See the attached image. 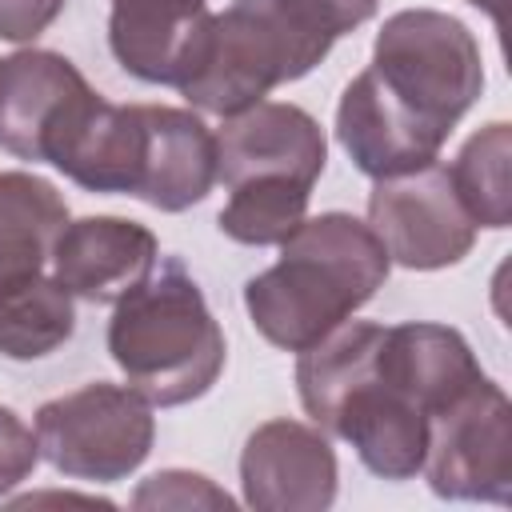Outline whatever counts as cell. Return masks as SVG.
<instances>
[{
    "instance_id": "obj_1",
    "label": "cell",
    "mask_w": 512,
    "mask_h": 512,
    "mask_svg": "<svg viewBox=\"0 0 512 512\" xmlns=\"http://www.w3.org/2000/svg\"><path fill=\"white\" fill-rule=\"evenodd\" d=\"M376 8L380 0H232L212 12L200 64L180 96L200 112L236 116L272 88L308 76Z\"/></svg>"
},
{
    "instance_id": "obj_2",
    "label": "cell",
    "mask_w": 512,
    "mask_h": 512,
    "mask_svg": "<svg viewBox=\"0 0 512 512\" xmlns=\"http://www.w3.org/2000/svg\"><path fill=\"white\" fill-rule=\"evenodd\" d=\"M392 260L380 236L352 212L304 216L280 240V260L244 284V308L256 332L284 348L304 352L336 324L352 320L388 280Z\"/></svg>"
},
{
    "instance_id": "obj_3",
    "label": "cell",
    "mask_w": 512,
    "mask_h": 512,
    "mask_svg": "<svg viewBox=\"0 0 512 512\" xmlns=\"http://www.w3.org/2000/svg\"><path fill=\"white\" fill-rule=\"evenodd\" d=\"M384 324L344 320L296 360V392L316 428L348 440L380 480H412L428 452V416L380 376Z\"/></svg>"
},
{
    "instance_id": "obj_4",
    "label": "cell",
    "mask_w": 512,
    "mask_h": 512,
    "mask_svg": "<svg viewBox=\"0 0 512 512\" xmlns=\"http://www.w3.org/2000/svg\"><path fill=\"white\" fill-rule=\"evenodd\" d=\"M108 352L152 408H176L220 380L228 348L200 284L168 256L160 272L152 268L144 284L116 300Z\"/></svg>"
},
{
    "instance_id": "obj_5",
    "label": "cell",
    "mask_w": 512,
    "mask_h": 512,
    "mask_svg": "<svg viewBox=\"0 0 512 512\" xmlns=\"http://www.w3.org/2000/svg\"><path fill=\"white\" fill-rule=\"evenodd\" d=\"M368 72L380 92L440 144L484 88V60L472 28L436 8L388 16L376 32Z\"/></svg>"
},
{
    "instance_id": "obj_6",
    "label": "cell",
    "mask_w": 512,
    "mask_h": 512,
    "mask_svg": "<svg viewBox=\"0 0 512 512\" xmlns=\"http://www.w3.org/2000/svg\"><path fill=\"white\" fill-rule=\"evenodd\" d=\"M156 416L152 404L132 384H84L64 392L36 412L40 456L72 476L92 484L128 480L152 452Z\"/></svg>"
},
{
    "instance_id": "obj_7",
    "label": "cell",
    "mask_w": 512,
    "mask_h": 512,
    "mask_svg": "<svg viewBox=\"0 0 512 512\" xmlns=\"http://www.w3.org/2000/svg\"><path fill=\"white\" fill-rule=\"evenodd\" d=\"M420 472L444 500H512V404L496 380H472L428 416V452Z\"/></svg>"
},
{
    "instance_id": "obj_8",
    "label": "cell",
    "mask_w": 512,
    "mask_h": 512,
    "mask_svg": "<svg viewBox=\"0 0 512 512\" xmlns=\"http://www.w3.org/2000/svg\"><path fill=\"white\" fill-rule=\"evenodd\" d=\"M368 228L380 236L388 260L412 272L460 264L476 244V224L440 160L376 180L368 192Z\"/></svg>"
},
{
    "instance_id": "obj_9",
    "label": "cell",
    "mask_w": 512,
    "mask_h": 512,
    "mask_svg": "<svg viewBox=\"0 0 512 512\" xmlns=\"http://www.w3.org/2000/svg\"><path fill=\"white\" fill-rule=\"evenodd\" d=\"M340 468L328 436L300 420L260 424L240 452L244 504L260 512H324L336 500Z\"/></svg>"
},
{
    "instance_id": "obj_10",
    "label": "cell",
    "mask_w": 512,
    "mask_h": 512,
    "mask_svg": "<svg viewBox=\"0 0 512 512\" xmlns=\"http://www.w3.org/2000/svg\"><path fill=\"white\" fill-rule=\"evenodd\" d=\"M324 160V128L300 104L260 100L236 116H224L216 132V180L228 188L256 176H288L312 188Z\"/></svg>"
},
{
    "instance_id": "obj_11",
    "label": "cell",
    "mask_w": 512,
    "mask_h": 512,
    "mask_svg": "<svg viewBox=\"0 0 512 512\" xmlns=\"http://www.w3.org/2000/svg\"><path fill=\"white\" fill-rule=\"evenodd\" d=\"M48 264L72 296L116 304L152 276L160 264V240L128 216H80L60 228Z\"/></svg>"
},
{
    "instance_id": "obj_12",
    "label": "cell",
    "mask_w": 512,
    "mask_h": 512,
    "mask_svg": "<svg viewBox=\"0 0 512 512\" xmlns=\"http://www.w3.org/2000/svg\"><path fill=\"white\" fill-rule=\"evenodd\" d=\"M92 92L84 72L48 48H24L0 60V148L44 164L68 112Z\"/></svg>"
},
{
    "instance_id": "obj_13",
    "label": "cell",
    "mask_w": 512,
    "mask_h": 512,
    "mask_svg": "<svg viewBox=\"0 0 512 512\" xmlns=\"http://www.w3.org/2000/svg\"><path fill=\"white\" fill-rule=\"evenodd\" d=\"M208 20V0H112L108 48L128 76L180 88L200 64Z\"/></svg>"
},
{
    "instance_id": "obj_14",
    "label": "cell",
    "mask_w": 512,
    "mask_h": 512,
    "mask_svg": "<svg viewBox=\"0 0 512 512\" xmlns=\"http://www.w3.org/2000/svg\"><path fill=\"white\" fill-rule=\"evenodd\" d=\"M336 140L356 164V172L384 180L440 160V140L428 136L412 116H404L372 80V72H356L336 104Z\"/></svg>"
},
{
    "instance_id": "obj_15",
    "label": "cell",
    "mask_w": 512,
    "mask_h": 512,
    "mask_svg": "<svg viewBox=\"0 0 512 512\" xmlns=\"http://www.w3.org/2000/svg\"><path fill=\"white\" fill-rule=\"evenodd\" d=\"M148 148L136 200L160 212H184L200 204L216 184V132L192 108L144 104Z\"/></svg>"
},
{
    "instance_id": "obj_16",
    "label": "cell",
    "mask_w": 512,
    "mask_h": 512,
    "mask_svg": "<svg viewBox=\"0 0 512 512\" xmlns=\"http://www.w3.org/2000/svg\"><path fill=\"white\" fill-rule=\"evenodd\" d=\"M64 224L68 204L44 176L0 172V284L44 272Z\"/></svg>"
},
{
    "instance_id": "obj_17",
    "label": "cell",
    "mask_w": 512,
    "mask_h": 512,
    "mask_svg": "<svg viewBox=\"0 0 512 512\" xmlns=\"http://www.w3.org/2000/svg\"><path fill=\"white\" fill-rule=\"evenodd\" d=\"M76 296L44 272L0 284V352L8 360H40L76 332Z\"/></svg>"
},
{
    "instance_id": "obj_18",
    "label": "cell",
    "mask_w": 512,
    "mask_h": 512,
    "mask_svg": "<svg viewBox=\"0 0 512 512\" xmlns=\"http://www.w3.org/2000/svg\"><path fill=\"white\" fill-rule=\"evenodd\" d=\"M308 200H312V188L288 176L240 180L228 188V204L220 208L216 224L236 244L268 248L288 240L300 228V220L308 216Z\"/></svg>"
},
{
    "instance_id": "obj_19",
    "label": "cell",
    "mask_w": 512,
    "mask_h": 512,
    "mask_svg": "<svg viewBox=\"0 0 512 512\" xmlns=\"http://www.w3.org/2000/svg\"><path fill=\"white\" fill-rule=\"evenodd\" d=\"M508 156H512V128L492 120L448 164L452 188L472 216L476 228H508L512 224V192H508Z\"/></svg>"
},
{
    "instance_id": "obj_20",
    "label": "cell",
    "mask_w": 512,
    "mask_h": 512,
    "mask_svg": "<svg viewBox=\"0 0 512 512\" xmlns=\"http://www.w3.org/2000/svg\"><path fill=\"white\" fill-rule=\"evenodd\" d=\"M132 504L136 508H232V496L200 472L164 468L136 488Z\"/></svg>"
},
{
    "instance_id": "obj_21",
    "label": "cell",
    "mask_w": 512,
    "mask_h": 512,
    "mask_svg": "<svg viewBox=\"0 0 512 512\" xmlns=\"http://www.w3.org/2000/svg\"><path fill=\"white\" fill-rule=\"evenodd\" d=\"M36 464H40L36 432L8 404H0V496L24 484L36 472Z\"/></svg>"
},
{
    "instance_id": "obj_22",
    "label": "cell",
    "mask_w": 512,
    "mask_h": 512,
    "mask_svg": "<svg viewBox=\"0 0 512 512\" xmlns=\"http://www.w3.org/2000/svg\"><path fill=\"white\" fill-rule=\"evenodd\" d=\"M68 0H0V40L32 44L64 12Z\"/></svg>"
},
{
    "instance_id": "obj_23",
    "label": "cell",
    "mask_w": 512,
    "mask_h": 512,
    "mask_svg": "<svg viewBox=\"0 0 512 512\" xmlns=\"http://www.w3.org/2000/svg\"><path fill=\"white\" fill-rule=\"evenodd\" d=\"M468 4H476L480 12H488V16L496 20V28H504V4H508V0H468Z\"/></svg>"
}]
</instances>
